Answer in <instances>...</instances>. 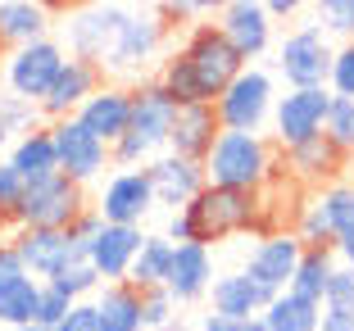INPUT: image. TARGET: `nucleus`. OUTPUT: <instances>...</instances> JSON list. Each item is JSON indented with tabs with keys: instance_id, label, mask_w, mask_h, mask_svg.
I'll use <instances>...</instances> for the list:
<instances>
[{
	"instance_id": "nucleus-1",
	"label": "nucleus",
	"mask_w": 354,
	"mask_h": 331,
	"mask_svg": "<svg viewBox=\"0 0 354 331\" xmlns=\"http://www.w3.org/2000/svg\"><path fill=\"white\" fill-rule=\"evenodd\" d=\"M164 46L159 14H127L118 5H86L68 19V55L91 59L104 82H146L150 59Z\"/></svg>"
},
{
	"instance_id": "nucleus-2",
	"label": "nucleus",
	"mask_w": 354,
	"mask_h": 331,
	"mask_svg": "<svg viewBox=\"0 0 354 331\" xmlns=\"http://www.w3.org/2000/svg\"><path fill=\"white\" fill-rule=\"evenodd\" d=\"M241 68H245V59L223 37L218 23H191L187 41L177 46V55H168L164 68H159V86L177 104H214L236 82Z\"/></svg>"
},
{
	"instance_id": "nucleus-3",
	"label": "nucleus",
	"mask_w": 354,
	"mask_h": 331,
	"mask_svg": "<svg viewBox=\"0 0 354 331\" xmlns=\"http://www.w3.org/2000/svg\"><path fill=\"white\" fill-rule=\"evenodd\" d=\"M173 118H177V100L159 86V77L136 82L132 86V127L109 150L114 168H146L155 155H164L168 136H173Z\"/></svg>"
},
{
	"instance_id": "nucleus-4",
	"label": "nucleus",
	"mask_w": 354,
	"mask_h": 331,
	"mask_svg": "<svg viewBox=\"0 0 354 331\" xmlns=\"http://www.w3.org/2000/svg\"><path fill=\"white\" fill-rule=\"evenodd\" d=\"M277 173V150L263 132H223L205 159V182L227 191H263Z\"/></svg>"
},
{
	"instance_id": "nucleus-5",
	"label": "nucleus",
	"mask_w": 354,
	"mask_h": 331,
	"mask_svg": "<svg viewBox=\"0 0 354 331\" xmlns=\"http://www.w3.org/2000/svg\"><path fill=\"white\" fill-rule=\"evenodd\" d=\"M191 223H196L200 245H218L227 236H245L259 231L263 236V191H227V187H205L187 205Z\"/></svg>"
},
{
	"instance_id": "nucleus-6",
	"label": "nucleus",
	"mask_w": 354,
	"mask_h": 331,
	"mask_svg": "<svg viewBox=\"0 0 354 331\" xmlns=\"http://www.w3.org/2000/svg\"><path fill=\"white\" fill-rule=\"evenodd\" d=\"M272 104H277V86H272V73L245 68L236 73V82L214 100V114H218L223 132H263L272 123Z\"/></svg>"
},
{
	"instance_id": "nucleus-7",
	"label": "nucleus",
	"mask_w": 354,
	"mask_h": 331,
	"mask_svg": "<svg viewBox=\"0 0 354 331\" xmlns=\"http://www.w3.org/2000/svg\"><path fill=\"white\" fill-rule=\"evenodd\" d=\"M91 209L86 200V187H77L73 177H46V182H32L23 205L14 209V227H55V231H68L77 218Z\"/></svg>"
},
{
	"instance_id": "nucleus-8",
	"label": "nucleus",
	"mask_w": 354,
	"mask_h": 331,
	"mask_svg": "<svg viewBox=\"0 0 354 331\" xmlns=\"http://www.w3.org/2000/svg\"><path fill=\"white\" fill-rule=\"evenodd\" d=\"M332 37H327L318 23H304V28L286 32L277 41V73L286 77V91H304V86H327V73H332Z\"/></svg>"
},
{
	"instance_id": "nucleus-9",
	"label": "nucleus",
	"mask_w": 354,
	"mask_h": 331,
	"mask_svg": "<svg viewBox=\"0 0 354 331\" xmlns=\"http://www.w3.org/2000/svg\"><path fill=\"white\" fill-rule=\"evenodd\" d=\"M350 227H354V182H332V187L304 196L291 231L304 240V245L332 249L336 236H345Z\"/></svg>"
},
{
	"instance_id": "nucleus-10",
	"label": "nucleus",
	"mask_w": 354,
	"mask_h": 331,
	"mask_svg": "<svg viewBox=\"0 0 354 331\" xmlns=\"http://www.w3.org/2000/svg\"><path fill=\"white\" fill-rule=\"evenodd\" d=\"M64 59H68V50H64L55 37H46V41H32V46H19V50L5 55V68H0V77H5V91L19 95V100H32L41 104L46 95H50L55 77H59Z\"/></svg>"
},
{
	"instance_id": "nucleus-11",
	"label": "nucleus",
	"mask_w": 354,
	"mask_h": 331,
	"mask_svg": "<svg viewBox=\"0 0 354 331\" xmlns=\"http://www.w3.org/2000/svg\"><path fill=\"white\" fill-rule=\"evenodd\" d=\"M327 109H332V91L327 86H304V91H286L277 95L272 104V141L281 150H291L300 141H313V136H323L327 127Z\"/></svg>"
},
{
	"instance_id": "nucleus-12",
	"label": "nucleus",
	"mask_w": 354,
	"mask_h": 331,
	"mask_svg": "<svg viewBox=\"0 0 354 331\" xmlns=\"http://www.w3.org/2000/svg\"><path fill=\"white\" fill-rule=\"evenodd\" d=\"M50 136H55V155H59V173L73 177L77 187L95 182L104 168H114V155L100 136H91L77 118H59L50 123Z\"/></svg>"
},
{
	"instance_id": "nucleus-13",
	"label": "nucleus",
	"mask_w": 354,
	"mask_h": 331,
	"mask_svg": "<svg viewBox=\"0 0 354 331\" xmlns=\"http://www.w3.org/2000/svg\"><path fill=\"white\" fill-rule=\"evenodd\" d=\"M300 254H304V240L295 231H268L259 236V245L250 249V263H245V277L263 290V295H281V290H291V277L300 268Z\"/></svg>"
},
{
	"instance_id": "nucleus-14",
	"label": "nucleus",
	"mask_w": 354,
	"mask_h": 331,
	"mask_svg": "<svg viewBox=\"0 0 354 331\" xmlns=\"http://www.w3.org/2000/svg\"><path fill=\"white\" fill-rule=\"evenodd\" d=\"M155 209V191H150L146 168H118V173L104 177L100 200H95V214L104 223H118V227H141V218Z\"/></svg>"
},
{
	"instance_id": "nucleus-15",
	"label": "nucleus",
	"mask_w": 354,
	"mask_h": 331,
	"mask_svg": "<svg viewBox=\"0 0 354 331\" xmlns=\"http://www.w3.org/2000/svg\"><path fill=\"white\" fill-rule=\"evenodd\" d=\"M146 177H150V191H155V205H164L168 214H182V209L209 187L205 182V164L182 159V155H168V150L146 164Z\"/></svg>"
},
{
	"instance_id": "nucleus-16",
	"label": "nucleus",
	"mask_w": 354,
	"mask_h": 331,
	"mask_svg": "<svg viewBox=\"0 0 354 331\" xmlns=\"http://www.w3.org/2000/svg\"><path fill=\"white\" fill-rule=\"evenodd\" d=\"M100 86H104V73L95 68L91 59L68 55V59H64V68H59V77H55V86H50V95L41 100V118H46V123L77 118V109H82V104L91 100Z\"/></svg>"
},
{
	"instance_id": "nucleus-17",
	"label": "nucleus",
	"mask_w": 354,
	"mask_h": 331,
	"mask_svg": "<svg viewBox=\"0 0 354 331\" xmlns=\"http://www.w3.org/2000/svg\"><path fill=\"white\" fill-rule=\"evenodd\" d=\"M218 28L245 64L272 50V14L263 10V0H232L218 14Z\"/></svg>"
},
{
	"instance_id": "nucleus-18",
	"label": "nucleus",
	"mask_w": 354,
	"mask_h": 331,
	"mask_svg": "<svg viewBox=\"0 0 354 331\" xmlns=\"http://www.w3.org/2000/svg\"><path fill=\"white\" fill-rule=\"evenodd\" d=\"M77 123H82L91 136H100V141L114 150V145L127 136V127H132V86L104 82L100 91H95L91 100L77 109Z\"/></svg>"
},
{
	"instance_id": "nucleus-19",
	"label": "nucleus",
	"mask_w": 354,
	"mask_h": 331,
	"mask_svg": "<svg viewBox=\"0 0 354 331\" xmlns=\"http://www.w3.org/2000/svg\"><path fill=\"white\" fill-rule=\"evenodd\" d=\"M10 240L19 245L28 277H37V281H50L55 272H64L68 263H77L68 231H55V227H14Z\"/></svg>"
},
{
	"instance_id": "nucleus-20",
	"label": "nucleus",
	"mask_w": 354,
	"mask_h": 331,
	"mask_svg": "<svg viewBox=\"0 0 354 331\" xmlns=\"http://www.w3.org/2000/svg\"><path fill=\"white\" fill-rule=\"evenodd\" d=\"M345 150L341 145H332L327 136H313V141H300L286 150V177H291L295 187H313V191H323L332 187V182H341L345 173Z\"/></svg>"
},
{
	"instance_id": "nucleus-21",
	"label": "nucleus",
	"mask_w": 354,
	"mask_h": 331,
	"mask_svg": "<svg viewBox=\"0 0 354 331\" xmlns=\"http://www.w3.org/2000/svg\"><path fill=\"white\" fill-rule=\"evenodd\" d=\"M218 136H223V123H218V114H214V104H177L168 155H182V159L205 164Z\"/></svg>"
},
{
	"instance_id": "nucleus-22",
	"label": "nucleus",
	"mask_w": 354,
	"mask_h": 331,
	"mask_svg": "<svg viewBox=\"0 0 354 331\" xmlns=\"http://www.w3.org/2000/svg\"><path fill=\"white\" fill-rule=\"evenodd\" d=\"M141 240H146V231H141V227H118V223H104L100 236H95V245H91V254H86V263L100 272L104 286H109V281H127Z\"/></svg>"
},
{
	"instance_id": "nucleus-23",
	"label": "nucleus",
	"mask_w": 354,
	"mask_h": 331,
	"mask_svg": "<svg viewBox=\"0 0 354 331\" xmlns=\"http://www.w3.org/2000/svg\"><path fill=\"white\" fill-rule=\"evenodd\" d=\"M168 295H173L177 304H196L209 295V286H214V254H209V245H200V240H187V245L173 249V268H168Z\"/></svg>"
},
{
	"instance_id": "nucleus-24",
	"label": "nucleus",
	"mask_w": 354,
	"mask_h": 331,
	"mask_svg": "<svg viewBox=\"0 0 354 331\" xmlns=\"http://www.w3.org/2000/svg\"><path fill=\"white\" fill-rule=\"evenodd\" d=\"M50 37V14L37 0H0V50L10 55L19 46L46 41Z\"/></svg>"
},
{
	"instance_id": "nucleus-25",
	"label": "nucleus",
	"mask_w": 354,
	"mask_h": 331,
	"mask_svg": "<svg viewBox=\"0 0 354 331\" xmlns=\"http://www.w3.org/2000/svg\"><path fill=\"white\" fill-rule=\"evenodd\" d=\"M10 159L14 168H19V177L23 182H46V177H55L59 173V155H55V136H50V123H41V127H32V132H23V136H14V145H10Z\"/></svg>"
},
{
	"instance_id": "nucleus-26",
	"label": "nucleus",
	"mask_w": 354,
	"mask_h": 331,
	"mask_svg": "<svg viewBox=\"0 0 354 331\" xmlns=\"http://www.w3.org/2000/svg\"><path fill=\"white\" fill-rule=\"evenodd\" d=\"M209 295H214V309L209 313H223V318H236V322L259 318L263 304H268V295H263L245 272H223V277H214Z\"/></svg>"
},
{
	"instance_id": "nucleus-27",
	"label": "nucleus",
	"mask_w": 354,
	"mask_h": 331,
	"mask_svg": "<svg viewBox=\"0 0 354 331\" xmlns=\"http://www.w3.org/2000/svg\"><path fill=\"white\" fill-rule=\"evenodd\" d=\"M95 313H100V331H146L141 322V290L127 281H109L95 290Z\"/></svg>"
},
{
	"instance_id": "nucleus-28",
	"label": "nucleus",
	"mask_w": 354,
	"mask_h": 331,
	"mask_svg": "<svg viewBox=\"0 0 354 331\" xmlns=\"http://www.w3.org/2000/svg\"><path fill=\"white\" fill-rule=\"evenodd\" d=\"M336 249H323V245H304L300 254V268L291 277V295L309 304H327V286H332V272H336Z\"/></svg>"
},
{
	"instance_id": "nucleus-29",
	"label": "nucleus",
	"mask_w": 354,
	"mask_h": 331,
	"mask_svg": "<svg viewBox=\"0 0 354 331\" xmlns=\"http://www.w3.org/2000/svg\"><path fill=\"white\" fill-rule=\"evenodd\" d=\"M263 327L268 331H318V318H323V304H309L291 290H281L263 304Z\"/></svg>"
},
{
	"instance_id": "nucleus-30",
	"label": "nucleus",
	"mask_w": 354,
	"mask_h": 331,
	"mask_svg": "<svg viewBox=\"0 0 354 331\" xmlns=\"http://www.w3.org/2000/svg\"><path fill=\"white\" fill-rule=\"evenodd\" d=\"M173 240L168 236H146L141 249H136V263L127 272V286L136 290H150V286H164L168 281V268H173Z\"/></svg>"
},
{
	"instance_id": "nucleus-31",
	"label": "nucleus",
	"mask_w": 354,
	"mask_h": 331,
	"mask_svg": "<svg viewBox=\"0 0 354 331\" xmlns=\"http://www.w3.org/2000/svg\"><path fill=\"white\" fill-rule=\"evenodd\" d=\"M37 300H41V281L37 277H14L0 286V327H28L37 318Z\"/></svg>"
},
{
	"instance_id": "nucleus-32",
	"label": "nucleus",
	"mask_w": 354,
	"mask_h": 331,
	"mask_svg": "<svg viewBox=\"0 0 354 331\" xmlns=\"http://www.w3.org/2000/svg\"><path fill=\"white\" fill-rule=\"evenodd\" d=\"M46 286L59 290V295H68V300L77 304V300H95V290H100L104 281H100V272H95L86 259H77V263H68L64 272H55V277L46 281Z\"/></svg>"
},
{
	"instance_id": "nucleus-33",
	"label": "nucleus",
	"mask_w": 354,
	"mask_h": 331,
	"mask_svg": "<svg viewBox=\"0 0 354 331\" xmlns=\"http://www.w3.org/2000/svg\"><path fill=\"white\" fill-rule=\"evenodd\" d=\"M313 23L327 37L354 41V0H313Z\"/></svg>"
},
{
	"instance_id": "nucleus-34",
	"label": "nucleus",
	"mask_w": 354,
	"mask_h": 331,
	"mask_svg": "<svg viewBox=\"0 0 354 331\" xmlns=\"http://www.w3.org/2000/svg\"><path fill=\"white\" fill-rule=\"evenodd\" d=\"M323 136H327L332 145H341L345 155H354V100H345V95H332V109H327Z\"/></svg>"
},
{
	"instance_id": "nucleus-35",
	"label": "nucleus",
	"mask_w": 354,
	"mask_h": 331,
	"mask_svg": "<svg viewBox=\"0 0 354 331\" xmlns=\"http://www.w3.org/2000/svg\"><path fill=\"white\" fill-rule=\"evenodd\" d=\"M0 118H5V127H10L14 136H23V132H32V127H41L46 118H41V104H32V100H19V95H0Z\"/></svg>"
},
{
	"instance_id": "nucleus-36",
	"label": "nucleus",
	"mask_w": 354,
	"mask_h": 331,
	"mask_svg": "<svg viewBox=\"0 0 354 331\" xmlns=\"http://www.w3.org/2000/svg\"><path fill=\"white\" fill-rule=\"evenodd\" d=\"M177 318V300L168 295V286H150L141 290V322H146V331L164 327V322Z\"/></svg>"
},
{
	"instance_id": "nucleus-37",
	"label": "nucleus",
	"mask_w": 354,
	"mask_h": 331,
	"mask_svg": "<svg viewBox=\"0 0 354 331\" xmlns=\"http://www.w3.org/2000/svg\"><path fill=\"white\" fill-rule=\"evenodd\" d=\"M327 91L354 100V41H341L332 55V73H327Z\"/></svg>"
},
{
	"instance_id": "nucleus-38",
	"label": "nucleus",
	"mask_w": 354,
	"mask_h": 331,
	"mask_svg": "<svg viewBox=\"0 0 354 331\" xmlns=\"http://www.w3.org/2000/svg\"><path fill=\"white\" fill-rule=\"evenodd\" d=\"M23 196H28V182L19 177V168L10 164V159H0V214L14 223V209L23 205Z\"/></svg>"
},
{
	"instance_id": "nucleus-39",
	"label": "nucleus",
	"mask_w": 354,
	"mask_h": 331,
	"mask_svg": "<svg viewBox=\"0 0 354 331\" xmlns=\"http://www.w3.org/2000/svg\"><path fill=\"white\" fill-rule=\"evenodd\" d=\"M100 227H104V218L95 214V205L86 209L82 218H77L73 227H68V240H73V254H77V259H86V254H91V245H95V236H100Z\"/></svg>"
},
{
	"instance_id": "nucleus-40",
	"label": "nucleus",
	"mask_w": 354,
	"mask_h": 331,
	"mask_svg": "<svg viewBox=\"0 0 354 331\" xmlns=\"http://www.w3.org/2000/svg\"><path fill=\"white\" fill-rule=\"evenodd\" d=\"M68 309H73V300L59 295V290H50L41 281V300H37V318H32V322H41V327H59V322L68 318Z\"/></svg>"
},
{
	"instance_id": "nucleus-41",
	"label": "nucleus",
	"mask_w": 354,
	"mask_h": 331,
	"mask_svg": "<svg viewBox=\"0 0 354 331\" xmlns=\"http://www.w3.org/2000/svg\"><path fill=\"white\" fill-rule=\"evenodd\" d=\"M327 304H332V309H350V313H354V268L336 263L332 286H327Z\"/></svg>"
},
{
	"instance_id": "nucleus-42",
	"label": "nucleus",
	"mask_w": 354,
	"mask_h": 331,
	"mask_svg": "<svg viewBox=\"0 0 354 331\" xmlns=\"http://www.w3.org/2000/svg\"><path fill=\"white\" fill-rule=\"evenodd\" d=\"M55 331H100V313H95V300H77L73 309H68V318H64Z\"/></svg>"
},
{
	"instance_id": "nucleus-43",
	"label": "nucleus",
	"mask_w": 354,
	"mask_h": 331,
	"mask_svg": "<svg viewBox=\"0 0 354 331\" xmlns=\"http://www.w3.org/2000/svg\"><path fill=\"white\" fill-rule=\"evenodd\" d=\"M14 277H28V268H23L19 245L5 236V240H0V286H5V281H14Z\"/></svg>"
},
{
	"instance_id": "nucleus-44",
	"label": "nucleus",
	"mask_w": 354,
	"mask_h": 331,
	"mask_svg": "<svg viewBox=\"0 0 354 331\" xmlns=\"http://www.w3.org/2000/svg\"><path fill=\"white\" fill-rule=\"evenodd\" d=\"M173 245H187V240H196V223H191V214L182 209V214H168V231H164Z\"/></svg>"
},
{
	"instance_id": "nucleus-45",
	"label": "nucleus",
	"mask_w": 354,
	"mask_h": 331,
	"mask_svg": "<svg viewBox=\"0 0 354 331\" xmlns=\"http://www.w3.org/2000/svg\"><path fill=\"white\" fill-rule=\"evenodd\" d=\"M196 10H191V0H159V23H191Z\"/></svg>"
},
{
	"instance_id": "nucleus-46",
	"label": "nucleus",
	"mask_w": 354,
	"mask_h": 331,
	"mask_svg": "<svg viewBox=\"0 0 354 331\" xmlns=\"http://www.w3.org/2000/svg\"><path fill=\"white\" fill-rule=\"evenodd\" d=\"M263 10L272 14V23L277 19H300L304 10H313V0H263Z\"/></svg>"
},
{
	"instance_id": "nucleus-47",
	"label": "nucleus",
	"mask_w": 354,
	"mask_h": 331,
	"mask_svg": "<svg viewBox=\"0 0 354 331\" xmlns=\"http://www.w3.org/2000/svg\"><path fill=\"white\" fill-rule=\"evenodd\" d=\"M318 331H354V313H350V309H332V304H323Z\"/></svg>"
},
{
	"instance_id": "nucleus-48",
	"label": "nucleus",
	"mask_w": 354,
	"mask_h": 331,
	"mask_svg": "<svg viewBox=\"0 0 354 331\" xmlns=\"http://www.w3.org/2000/svg\"><path fill=\"white\" fill-rule=\"evenodd\" d=\"M37 5H41L50 19H55V14H68V19H73V14H77V10H86L91 0H37Z\"/></svg>"
},
{
	"instance_id": "nucleus-49",
	"label": "nucleus",
	"mask_w": 354,
	"mask_h": 331,
	"mask_svg": "<svg viewBox=\"0 0 354 331\" xmlns=\"http://www.w3.org/2000/svg\"><path fill=\"white\" fill-rule=\"evenodd\" d=\"M332 249H336V259H341L345 268H354V227L345 231V236H336V245H332Z\"/></svg>"
},
{
	"instance_id": "nucleus-50",
	"label": "nucleus",
	"mask_w": 354,
	"mask_h": 331,
	"mask_svg": "<svg viewBox=\"0 0 354 331\" xmlns=\"http://www.w3.org/2000/svg\"><path fill=\"white\" fill-rule=\"evenodd\" d=\"M200 331H241V322L236 318H223V313H205Z\"/></svg>"
},
{
	"instance_id": "nucleus-51",
	"label": "nucleus",
	"mask_w": 354,
	"mask_h": 331,
	"mask_svg": "<svg viewBox=\"0 0 354 331\" xmlns=\"http://www.w3.org/2000/svg\"><path fill=\"white\" fill-rule=\"evenodd\" d=\"M227 5H232V0H191V10H196V14H223Z\"/></svg>"
},
{
	"instance_id": "nucleus-52",
	"label": "nucleus",
	"mask_w": 354,
	"mask_h": 331,
	"mask_svg": "<svg viewBox=\"0 0 354 331\" xmlns=\"http://www.w3.org/2000/svg\"><path fill=\"white\" fill-rule=\"evenodd\" d=\"M10 145H14V132H10V127H5V118H0V159L10 155Z\"/></svg>"
},
{
	"instance_id": "nucleus-53",
	"label": "nucleus",
	"mask_w": 354,
	"mask_h": 331,
	"mask_svg": "<svg viewBox=\"0 0 354 331\" xmlns=\"http://www.w3.org/2000/svg\"><path fill=\"white\" fill-rule=\"evenodd\" d=\"M155 331H191V327L182 318H173V322H164V327H155Z\"/></svg>"
},
{
	"instance_id": "nucleus-54",
	"label": "nucleus",
	"mask_w": 354,
	"mask_h": 331,
	"mask_svg": "<svg viewBox=\"0 0 354 331\" xmlns=\"http://www.w3.org/2000/svg\"><path fill=\"white\" fill-rule=\"evenodd\" d=\"M241 331H268V327H263V318H250V322H241Z\"/></svg>"
},
{
	"instance_id": "nucleus-55",
	"label": "nucleus",
	"mask_w": 354,
	"mask_h": 331,
	"mask_svg": "<svg viewBox=\"0 0 354 331\" xmlns=\"http://www.w3.org/2000/svg\"><path fill=\"white\" fill-rule=\"evenodd\" d=\"M14 331H55V327H41V322H28V327H14Z\"/></svg>"
},
{
	"instance_id": "nucleus-56",
	"label": "nucleus",
	"mask_w": 354,
	"mask_h": 331,
	"mask_svg": "<svg viewBox=\"0 0 354 331\" xmlns=\"http://www.w3.org/2000/svg\"><path fill=\"white\" fill-rule=\"evenodd\" d=\"M10 227H14V223H10L5 214H0V240H5V231H10Z\"/></svg>"
},
{
	"instance_id": "nucleus-57",
	"label": "nucleus",
	"mask_w": 354,
	"mask_h": 331,
	"mask_svg": "<svg viewBox=\"0 0 354 331\" xmlns=\"http://www.w3.org/2000/svg\"><path fill=\"white\" fill-rule=\"evenodd\" d=\"M0 68H5V50H0Z\"/></svg>"
}]
</instances>
